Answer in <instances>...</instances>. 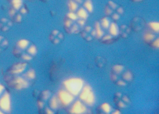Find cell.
<instances>
[{"mask_svg": "<svg viewBox=\"0 0 159 114\" xmlns=\"http://www.w3.org/2000/svg\"><path fill=\"white\" fill-rule=\"evenodd\" d=\"M84 6L87 11L90 12L92 11L93 7H92V3L91 0H86V1L84 2Z\"/></svg>", "mask_w": 159, "mask_h": 114, "instance_id": "9", "label": "cell"}, {"mask_svg": "<svg viewBox=\"0 0 159 114\" xmlns=\"http://www.w3.org/2000/svg\"><path fill=\"white\" fill-rule=\"evenodd\" d=\"M111 39V36H107L103 38V39L105 40H108L110 39Z\"/></svg>", "mask_w": 159, "mask_h": 114, "instance_id": "19", "label": "cell"}, {"mask_svg": "<svg viewBox=\"0 0 159 114\" xmlns=\"http://www.w3.org/2000/svg\"><path fill=\"white\" fill-rule=\"evenodd\" d=\"M77 15L81 19H84V20L86 19L88 16L87 11L85 10V8H81L78 10L77 12Z\"/></svg>", "mask_w": 159, "mask_h": 114, "instance_id": "7", "label": "cell"}, {"mask_svg": "<svg viewBox=\"0 0 159 114\" xmlns=\"http://www.w3.org/2000/svg\"><path fill=\"white\" fill-rule=\"evenodd\" d=\"M95 29H96L95 31H96V36H97V38H101L103 35L104 32L102 30L99 23V22H97L95 24Z\"/></svg>", "mask_w": 159, "mask_h": 114, "instance_id": "8", "label": "cell"}, {"mask_svg": "<svg viewBox=\"0 0 159 114\" xmlns=\"http://www.w3.org/2000/svg\"><path fill=\"white\" fill-rule=\"evenodd\" d=\"M152 45H153V47H155V48H159V39H157L155 40L154 42H153V43H152Z\"/></svg>", "mask_w": 159, "mask_h": 114, "instance_id": "17", "label": "cell"}, {"mask_svg": "<svg viewBox=\"0 0 159 114\" xmlns=\"http://www.w3.org/2000/svg\"><path fill=\"white\" fill-rule=\"evenodd\" d=\"M119 107H125V105L122 102H120V103H119Z\"/></svg>", "mask_w": 159, "mask_h": 114, "instance_id": "20", "label": "cell"}, {"mask_svg": "<svg viewBox=\"0 0 159 114\" xmlns=\"http://www.w3.org/2000/svg\"><path fill=\"white\" fill-rule=\"evenodd\" d=\"M109 31L110 34L113 36H117L119 34V28L115 23H112L110 25Z\"/></svg>", "mask_w": 159, "mask_h": 114, "instance_id": "6", "label": "cell"}, {"mask_svg": "<svg viewBox=\"0 0 159 114\" xmlns=\"http://www.w3.org/2000/svg\"><path fill=\"white\" fill-rule=\"evenodd\" d=\"M131 1H132L133 2H139L144 1L145 0H131Z\"/></svg>", "mask_w": 159, "mask_h": 114, "instance_id": "21", "label": "cell"}, {"mask_svg": "<svg viewBox=\"0 0 159 114\" xmlns=\"http://www.w3.org/2000/svg\"><path fill=\"white\" fill-rule=\"evenodd\" d=\"M60 98L63 104L67 106L70 104L73 100V96L69 92L61 91L60 92Z\"/></svg>", "mask_w": 159, "mask_h": 114, "instance_id": "3", "label": "cell"}, {"mask_svg": "<svg viewBox=\"0 0 159 114\" xmlns=\"http://www.w3.org/2000/svg\"><path fill=\"white\" fill-rule=\"evenodd\" d=\"M120 112L119 111H118V110H117V111H116V112H114V113H113V114H120Z\"/></svg>", "mask_w": 159, "mask_h": 114, "instance_id": "23", "label": "cell"}, {"mask_svg": "<svg viewBox=\"0 0 159 114\" xmlns=\"http://www.w3.org/2000/svg\"><path fill=\"white\" fill-rule=\"evenodd\" d=\"M113 70L117 74H120L123 70L124 67L122 66L116 65L113 66Z\"/></svg>", "mask_w": 159, "mask_h": 114, "instance_id": "15", "label": "cell"}, {"mask_svg": "<svg viewBox=\"0 0 159 114\" xmlns=\"http://www.w3.org/2000/svg\"><path fill=\"white\" fill-rule=\"evenodd\" d=\"M150 28L155 32H158L159 31V24L157 22H151L149 24Z\"/></svg>", "mask_w": 159, "mask_h": 114, "instance_id": "12", "label": "cell"}, {"mask_svg": "<svg viewBox=\"0 0 159 114\" xmlns=\"http://www.w3.org/2000/svg\"><path fill=\"white\" fill-rule=\"evenodd\" d=\"M101 108L105 113H109L111 111V107L108 103L103 104L101 105Z\"/></svg>", "mask_w": 159, "mask_h": 114, "instance_id": "13", "label": "cell"}, {"mask_svg": "<svg viewBox=\"0 0 159 114\" xmlns=\"http://www.w3.org/2000/svg\"><path fill=\"white\" fill-rule=\"evenodd\" d=\"M65 88L72 95L79 94L82 90L84 82L82 79L78 78H73L67 80L64 82Z\"/></svg>", "mask_w": 159, "mask_h": 114, "instance_id": "1", "label": "cell"}, {"mask_svg": "<svg viewBox=\"0 0 159 114\" xmlns=\"http://www.w3.org/2000/svg\"><path fill=\"white\" fill-rule=\"evenodd\" d=\"M110 21L107 17H104L101 20V25L104 28H108L110 26Z\"/></svg>", "mask_w": 159, "mask_h": 114, "instance_id": "14", "label": "cell"}, {"mask_svg": "<svg viewBox=\"0 0 159 114\" xmlns=\"http://www.w3.org/2000/svg\"><path fill=\"white\" fill-rule=\"evenodd\" d=\"M133 75L130 72H126L124 74L123 78L127 81H130L132 79Z\"/></svg>", "mask_w": 159, "mask_h": 114, "instance_id": "16", "label": "cell"}, {"mask_svg": "<svg viewBox=\"0 0 159 114\" xmlns=\"http://www.w3.org/2000/svg\"><path fill=\"white\" fill-rule=\"evenodd\" d=\"M77 7H78L77 3L75 2L73 0H70L69 1V7L72 12H73L77 11Z\"/></svg>", "mask_w": 159, "mask_h": 114, "instance_id": "11", "label": "cell"}, {"mask_svg": "<svg viewBox=\"0 0 159 114\" xmlns=\"http://www.w3.org/2000/svg\"><path fill=\"white\" fill-rule=\"evenodd\" d=\"M11 3L13 8L15 10H19L24 4L25 0H7Z\"/></svg>", "mask_w": 159, "mask_h": 114, "instance_id": "5", "label": "cell"}, {"mask_svg": "<svg viewBox=\"0 0 159 114\" xmlns=\"http://www.w3.org/2000/svg\"><path fill=\"white\" fill-rule=\"evenodd\" d=\"M144 38L146 42H150L152 41L155 39V36L151 32H148L145 33Z\"/></svg>", "mask_w": 159, "mask_h": 114, "instance_id": "10", "label": "cell"}, {"mask_svg": "<svg viewBox=\"0 0 159 114\" xmlns=\"http://www.w3.org/2000/svg\"><path fill=\"white\" fill-rule=\"evenodd\" d=\"M118 84L119 85V86H125L126 83L125 82H124L123 81H121V80H120V81H118Z\"/></svg>", "mask_w": 159, "mask_h": 114, "instance_id": "18", "label": "cell"}, {"mask_svg": "<svg viewBox=\"0 0 159 114\" xmlns=\"http://www.w3.org/2000/svg\"><path fill=\"white\" fill-rule=\"evenodd\" d=\"M86 111V106L80 101H77L74 103L71 109L72 114H83Z\"/></svg>", "mask_w": 159, "mask_h": 114, "instance_id": "4", "label": "cell"}, {"mask_svg": "<svg viewBox=\"0 0 159 114\" xmlns=\"http://www.w3.org/2000/svg\"><path fill=\"white\" fill-rule=\"evenodd\" d=\"M123 100L126 102H128V101H128V98H127V97H126V96H125V97H124Z\"/></svg>", "mask_w": 159, "mask_h": 114, "instance_id": "22", "label": "cell"}, {"mask_svg": "<svg viewBox=\"0 0 159 114\" xmlns=\"http://www.w3.org/2000/svg\"><path fill=\"white\" fill-rule=\"evenodd\" d=\"M80 98L88 105L91 106L94 104L95 102V96L89 85H86L84 87L80 94Z\"/></svg>", "mask_w": 159, "mask_h": 114, "instance_id": "2", "label": "cell"}]
</instances>
